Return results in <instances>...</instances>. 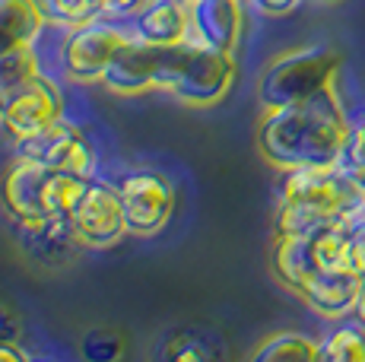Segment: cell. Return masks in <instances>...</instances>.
Here are the masks:
<instances>
[{
	"mask_svg": "<svg viewBox=\"0 0 365 362\" xmlns=\"http://www.w3.org/2000/svg\"><path fill=\"white\" fill-rule=\"evenodd\" d=\"M353 121L356 118L340 95V83H334L312 99L264 108L255 140L261 156L279 172L305 165H340Z\"/></svg>",
	"mask_w": 365,
	"mask_h": 362,
	"instance_id": "6da1fadb",
	"label": "cell"
},
{
	"mask_svg": "<svg viewBox=\"0 0 365 362\" xmlns=\"http://www.w3.org/2000/svg\"><path fill=\"white\" fill-rule=\"evenodd\" d=\"M365 200L356 175L340 165H305L283 172L273 217L277 235H314L340 219H359Z\"/></svg>",
	"mask_w": 365,
	"mask_h": 362,
	"instance_id": "7a4b0ae2",
	"label": "cell"
},
{
	"mask_svg": "<svg viewBox=\"0 0 365 362\" xmlns=\"http://www.w3.org/2000/svg\"><path fill=\"white\" fill-rule=\"evenodd\" d=\"M336 76H340V54L334 48H296L264 67L257 80V102L264 108L292 105V102L312 99L314 93L334 86Z\"/></svg>",
	"mask_w": 365,
	"mask_h": 362,
	"instance_id": "3957f363",
	"label": "cell"
},
{
	"mask_svg": "<svg viewBox=\"0 0 365 362\" xmlns=\"http://www.w3.org/2000/svg\"><path fill=\"white\" fill-rule=\"evenodd\" d=\"M185 45H153V41L130 36L111 58L108 71L102 76V86L115 95H140L146 89H165L168 93L175 73H178Z\"/></svg>",
	"mask_w": 365,
	"mask_h": 362,
	"instance_id": "277c9868",
	"label": "cell"
},
{
	"mask_svg": "<svg viewBox=\"0 0 365 362\" xmlns=\"http://www.w3.org/2000/svg\"><path fill=\"white\" fill-rule=\"evenodd\" d=\"M235 51H216L207 45H185L178 73L168 93L187 105H216L235 83Z\"/></svg>",
	"mask_w": 365,
	"mask_h": 362,
	"instance_id": "5b68a950",
	"label": "cell"
},
{
	"mask_svg": "<svg viewBox=\"0 0 365 362\" xmlns=\"http://www.w3.org/2000/svg\"><path fill=\"white\" fill-rule=\"evenodd\" d=\"M130 36V26L111 23L105 16L70 29L64 41V83H80V86L102 83L111 58Z\"/></svg>",
	"mask_w": 365,
	"mask_h": 362,
	"instance_id": "8992f818",
	"label": "cell"
},
{
	"mask_svg": "<svg viewBox=\"0 0 365 362\" xmlns=\"http://www.w3.org/2000/svg\"><path fill=\"white\" fill-rule=\"evenodd\" d=\"M76 245L80 248H111L128 235V219H124V204L118 185L89 178L86 194L80 197L76 210L70 213Z\"/></svg>",
	"mask_w": 365,
	"mask_h": 362,
	"instance_id": "52a82bcc",
	"label": "cell"
},
{
	"mask_svg": "<svg viewBox=\"0 0 365 362\" xmlns=\"http://www.w3.org/2000/svg\"><path fill=\"white\" fill-rule=\"evenodd\" d=\"M128 219V235L153 239L165 229L168 217L175 210V187L159 172H133L118 185Z\"/></svg>",
	"mask_w": 365,
	"mask_h": 362,
	"instance_id": "ba28073f",
	"label": "cell"
},
{
	"mask_svg": "<svg viewBox=\"0 0 365 362\" xmlns=\"http://www.w3.org/2000/svg\"><path fill=\"white\" fill-rule=\"evenodd\" d=\"M64 121V95L58 89V80L41 73L26 89H19L4 108H0V124L10 134L13 143L29 140L41 130Z\"/></svg>",
	"mask_w": 365,
	"mask_h": 362,
	"instance_id": "9c48e42d",
	"label": "cell"
},
{
	"mask_svg": "<svg viewBox=\"0 0 365 362\" xmlns=\"http://www.w3.org/2000/svg\"><path fill=\"white\" fill-rule=\"evenodd\" d=\"M16 159H32L51 172H76V175L93 178L96 152L89 146L86 134L76 124L58 121L54 128L41 130L29 140L16 143Z\"/></svg>",
	"mask_w": 365,
	"mask_h": 362,
	"instance_id": "30bf717a",
	"label": "cell"
},
{
	"mask_svg": "<svg viewBox=\"0 0 365 362\" xmlns=\"http://www.w3.org/2000/svg\"><path fill=\"white\" fill-rule=\"evenodd\" d=\"M51 169L32 162V159H13V165L4 175V207L19 226H35V222H45V187Z\"/></svg>",
	"mask_w": 365,
	"mask_h": 362,
	"instance_id": "8fae6325",
	"label": "cell"
},
{
	"mask_svg": "<svg viewBox=\"0 0 365 362\" xmlns=\"http://www.w3.org/2000/svg\"><path fill=\"white\" fill-rule=\"evenodd\" d=\"M245 0H187L191 13V45H207L216 51H235L242 38Z\"/></svg>",
	"mask_w": 365,
	"mask_h": 362,
	"instance_id": "7c38bea8",
	"label": "cell"
},
{
	"mask_svg": "<svg viewBox=\"0 0 365 362\" xmlns=\"http://www.w3.org/2000/svg\"><path fill=\"white\" fill-rule=\"evenodd\" d=\"M299 299L324 321H343L353 315L359 299V276L349 270H314L299 286Z\"/></svg>",
	"mask_w": 365,
	"mask_h": 362,
	"instance_id": "4fadbf2b",
	"label": "cell"
},
{
	"mask_svg": "<svg viewBox=\"0 0 365 362\" xmlns=\"http://www.w3.org/2000/svg\"><path fill=\"white\" fill-rule=\"evenodd\" d=\"M130 32L153 45H185L191 38L187 0H146L130 16Z\"/></svg>",
	"mask_w": 365,
	"mask_h": 362,
	"instance_id": "5bb4252c",
	"label": "cell"
},
{
	"mask_svg": "<svg viewBox=\"0 0 365 362\" xmlns=\"http://www.w3.org/2000/svg\"><path fill=\"white\" fill-rule=\"evenodd\" d=\"M270 264H273V276H277L286 289L299 292L302 283L318 270L312 235H277Z\"/></svg>",
	"mask_w": 365,
	"mask_h": 362,
	"instance_id": "9a60e30c",
	"label": "cell"
},
{
	"mask_svg": "<svg viewBox=\"0 0 365 362\" xmlns=\"http://www.w3.org/2000/svg\"><path fill=\"white\" fill-rule=\"evenodd\" d=\"M41 23L45 16L35 0H0V54L29 45Z\"/></svg>",
	"mask_w": 365,
	"mask_h": 362,
	"instance_id": "2e32d148",
	"label": "cell"
},
{
	"mask_svg": "<svg viewBox=\"0 0 365 362\" xmlns=\"http://www.w3.org/2000/svg\"><path fill=\"white\" fill-rule=\"evenodd\" d=\"M26 232V248L35 261H64L67 252L76 245V235L70 219L64 217H51L45 222H35V226H19Z\"/></svg>",
	"mask_w": 365,
	"mask_h": 362,
	"instance_id": "e0dca14e",
	"label": "cell"
},
{
	"mask_svg": "<svg viewBox=\"0 0 365 362\" xmlns=\"http://www.w3.org/2000/svg\"><path fill=\"white\" fill-rule=\"evenodd\" d=\"M38 76H41V67L32 51V41L0 54V108H4L19 89H26L32 80H38Z\"/></svg>",
	"mask_w": 365,
	"mask_h": 362,
	"instance_id": "ac0fdd59",
	"label": "cell"
},
{
	"mask_svg": "<svg viewBox=\"0 0 365 362\" xmlns=\"http://www.w3.org/2000/svg\"><path fill=\"white\" fill-rule=\"evenodd\" d=\"M321 359L327 362H365V327L353 315L336 321V327L321 340Z\"/></svg>",
	"mask_w": 365,
	"mask_h": 362,
	"instance_id": "d6986e66",
	"label": "cell"
},
{
	"mask_svg": "<svg viewBox=\"0 0 365 362\" xmlns=\"http://www.w3.org/2000/svg\"><path fill=\"white\" fill-rule=\"evenodd\" d=\"M257 362H277V359H305L318 362L321 359V340H312L299 331H283L267 337L261 346L255 350Z\"/></svg>",
	"mask_w": 365,
	"mask_h": 362,
	"instance_id": "ffe728a7",
	"label": "cell"
},
{
	"mask_svg": "<svg viewBox=\"0 0 365 362\" xmlns=\"http://www.w3.org/2000/svg\"><path fill=\"white\" fill-rule=\"evenodd\" d=\"M35 4H38L41 16L48 23L67 26V29H76V26H86L105 16L102 0H35Z\"/></svg>",
	"mask_w": 365,
	"mask_h": 362,
	"instance_id": "44dd1931",
	"label": "cell"
},
{
	"mask_svg": "<svg viewBox=\"0 0 365 362\" xmlns=\"http://www.w3.org/2000/svg\"><path fill=\"white\" fill-rule=\"evenodd\" d=\"M340 169L349 172V175H362L365 172V115L356 118L353 128H349L346 146H343L340 156Z\"/></svg>",
	"mask_w": 365,
	"mask_h": 362,
	"instance_id": "7402d4cb",
	"label": "cell"
},
{
	"mask_svg": "<svg viewBox=\"0 0 365 362\" xmlns=\"http://www.w3.org/2000/svg\"><path fill=\"white\" fill-rule=\"evenodd\" d=\"M121 337L108 331H93L83 337V356L86 359H115L121 353Z\"/></svg>",
	"mask_w": 365,
	"mask_h": 362,
	"instance_id": "603a6c76",
	"label": "cell"
},
{
	"mask_svg": "<svg viewBox=\"0 0 365 362\" xmlns=\"http://www.w3.org/2000/svg\"><path fill=\"white\" fill-rule=\"evenodd\" d=\"M163 356L191 362V359H207L210 353L203 350V340L194 337V333H187V337H181V333H175V337H172V333H168V343H165Z\"/></svg>",
	"mask_w": 365,
	"mask_h": 362,
	"instance_id": "cb8c5ba5",
	"label": "cell"
},
{
	"mask_svg": "<svg viewBox=\"0 0 365 362\" xmlns=\"http://www.w3.org/2000/svg\"><path fill=\"white\" fill-rule=\"evenodd\" d=\"M349 270L365 276V217L353 219V248H349Z\"/></svg>",
	"mask_w": 365,
	"mask_h": 362,
	"instance_id": "d4e9b609",
	"label": "cell"
},
{
	"mask_svg": "<svg viewBox=\"0 0 365 362\" xmlns=\"http://www.w3.org/2000/svg\"><path fill=\"white\" fill-rule=\"evenodd\" d=\"M248 4H255L264 16H286V13H292L305 0H248Z\"/></svg>",
	"mask_w": 365,
	"mask_h": 362,
	"instance_id": "484cf974",
	"label": "cell"
},
{
	"mask_svg": "<svg viewBox=\"0 0 365 362\" xmlns=\"http://www.w3.org/2000/svg\"><path fill=\"white\" fill-rule=\"evenodd\" d=\"M102 4H105V16H128L130 19L146 0H102Z\"/></svg>",
	"mask_w": 365,
	"mask_h": 362,
	"instance_id": "4316f807",
	"label": "cell"
},
{
	"mask_svg": "<svg viewBox=\"0 0 365 362\" xmlns=\"http://www.w3.org/2000/svg\"><path fill=\"white\" fill-rule=\"evenodd\" d=\"M29 353L16 346V340H0V362H26Z\"/></svg>",
	"mask_w": 365,
	"mask_h": 362,
	"instance_id": "83f0119b",
	"label": "cell"
},
{
	"mask_svg": "<svg viewBox=\"0 0 365 362\" xmlns=\"http://www.w3.org/2000/svg\"><path fill=\"white\" fill-rule=\"evenodd\" d=\"M19 337V321L0 305V340H16Z\"/></svg>",
	"mask_w": 365,
	"mask_h": 362,
	"instance_id": "f1b7e54d",
	"label": "cell"
},
{
	"mask_svg": "<svg viewBox=\"0 0 365 362\" xmlns=\"http://www.w3.org/2000/svg\"><path fill=\"white\" fill-rule=\"evenodd\" d=\"M353 318L365 327V276H359V299H356V309H353Z\"/></svg>",
	"mask_w": 365,
	"mask_h": 362,
	"instance_id": "f546056e",
	"label": "cell"
},
{
	"mask_svg": "<svg viewBox=\"0 0 365 362\" xmlns=\"http://www.w3.org/2000/svg\"><path fill=\"white\" fill-rule=\"evenodd\" d=\"M305 4H314V6H336V4H343V0H305Z\"/></svg>",
	"mask_w": 365,
	"mask_h": 362,
	"instance_id": "4dcf8cb0",
	"label": "cell"
},
{
	"mask_svg": "<svg viewBox=\"0 0 365 362\" xmlns=\"http://www.w3.org/2000/svg\"><path fill=\"white\" fill-rule=\"evenodd\" d=\"M356 181H359V191H362V200H365V172H362V175H356ZM362 217H365V210H362Z\"/></svg>",
	"mask_w": 365,
	"mask_h": 362,
	"instance_id": "1f68e13d",
	"label": "cell"
}]
</instances>
